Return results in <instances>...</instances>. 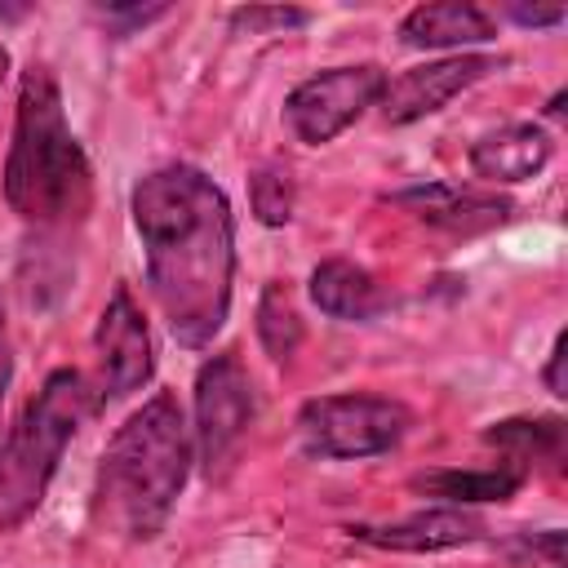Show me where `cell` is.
Listing matches in <instances>:
<instances>
[{
  "label": "cell",
  "mask_w": 568,
  "mask_h": 568,
  "mask_svg": "<svg viewBox=\"0 0 568 568\" xmlns=\"http://www.w3.org/2000/svg\"><path fill=\"white\" fill-rule=\"evenodd\" d=\"M93 364H98V404H115L129 399L133 390H142L155 373V351H151V333L142 320V306L133 302L129 284H115L98 328H93Z\"/></svg>",
  "instance_id": "cell-8"
},
{
  "label": "cell",
  "mask_w": 568,
  "mask_h": 568,
  "mask_svg": "<svg viewBox=\"0 0 568 568\" xmlns=\"http://www.w3.org/2000/svg\"><path fill=\"white\" fill-rule=\"evenodd\" d=\"M497 36L493 18L470 4V0H435V4H417L399 18V40L408 49H470V44H488Z\"/></svg>",
  "instance_id": "cell-14"
},
{
  "label": "cell",
  "mask_w": 568,
  "mask_h": 568,
  "mask_svg": "<svg viewBox=\"0 0 568 568\" xmlns=\"http://www.w3.org/2000/svg\"><path fill=\"white\" fill-rule=\"evenodd\" d=\"M248 204H253V217L262 226H284L293 217V204H297V186H293V169L284 160H266L248 173Z\"/></svg>",
  "instance_id": "cell-18"
},
{
  "label": "cell",
  "mask_w": 568,
  "mask_h": 568,
  "mask_svg": "<svg viewBox=\"0 0 568 568\" xmlns=\"http://www.w3.org/2000/svg\"><path fill=\"white\" fill-rule=\"evenodd\" d=\"M564 13H568L564 4H546V9L541 4H532V9L528 4H506V18H515L519 27H559Z\"/></svg>",
  "instance_id": "cell-22"
},
{
  "label": "cell",
  "mask_w": 568,
  "mask_h": 568,
  "mask_svg": "<svg viewBox=\"0 0 568 568\" xmlns=\"http://www.w3.org/2000/svg\"><path fill=\"white\" fill-rule=\"evenodd\" d=\"M306 22H311V13L293 9V4H240V9H231V27L248 31V36L293 31V27H306Z\"/></svg>",
  "instance_id": "cell-19"
},
{
  "label": "cell",
  "mask_w": 568,
  "mask_h": 568,
  "mask_svg": "<svg viewBox=\"0 0 568 568\" xmlns=\"http://www.w3.org/2000/svg\"><path fill=\"white\" fill-rule=\"evenodd\" d=\"M302 337H306V328H302V311H297L288 284L271 280L262 288V297H257V342H262V351L275 364H288L297 355Z\"/></svg>",
  "instance_id": "cell-17"
},
{
  "label": "cell",
  "mask_w": 568,
  "mask_h": 568,
  "mask_svg": "<svg viewBox=\"0 0 568 568\" xmlns=\"http://www.w3.org/2000/svg\"><path fill=\"white\" fill-rule=\"evenodd\" d=\"M195 462L191 422L178 395L155 390L133 408L98 457L93 519L124 541H151L164 532Z\"/></svg>",
  "instance_id": "cell-2"
},
{
  "label": "cell",
  "mask_w": 568,
  "mask_h": 568,
  "mask_svg": "<svg viewBox=\"0 0 568 568\" xmlns=\"http://www.w3.org/2000/svg\"><path fill=\"white\" fill-rule=\"evenodd\" d=\"M501 67V58L493 53H448L435 62H417L408 71H399L395 80H386L377 106L386 124H413L426 120L435 111H444L457 93H466L470 84H479L484 75H493Z\"/></svg>",
  "instance_id": "cell-9"
},
{
  "label": "cell",
  "mask_w": 568,
  "mask_h": 568,
  "mask_svg": "<svg viewBox=\"0 0 568 568\" xmlns=\"http://www.w3.org/2000/svg\"><path fill=\"white\" fill-rule=\"evenodd\" d=\"M550 151H555L550 133L532 120H519V124H501V129L484 133L479 142H470L466 160H470V173L479 182L515 186V182L537 178L550 164Z\"/></svg>",
  "instance_id": "cell-12"
},
{
  "label": "cell",
  "mask_w": 568,
  "mask_h": 568,
  "mask_svg": "<svg viewBox=\"0 0 568 568\" xmlns=\"http://www.w3.org/2000/svg\"><path fill=\"white\" fill-rule=\"evenodd\" d=\"M98 13H102L106 22H124V27H146V22L164 18L169 9H164V4H146V9H142V4H106V9H98ZM124 27H120V31H124Z\"/></svg>",
  "instance_id": "cell-21"
},
{
  "label": "cell",
  "mask_w": 568,
  "mask_h": 568,
  "mask_svg": "<svg viewBox=\"0 0 568 568\" xmlns=\"http://www.w3.org/2000/svg\"><path fill=\"white\" fill-rule=\"evenodd\" d=\"M306 293H311V302H315L324 315L346 320V324H368V320H377V315L390 306V297H386V288L373 280V271H364V266L351 262V257H324V262L311 271Z\"/></svg>",
  "instance_id": "cell-15"
},
{
  "label": "cell",
  "mask_w": 568,
  "mask_h": 568,
  "mask_svg": "<svg viewBox=\"0 0 568 568\" xmlns=\"http://www.w3.org/2000/svg\"><path fill=\"white\" fill-rule=\"evenodd\" d=\"M564 351H568V333L559 328L555 342H550V355H546V368H541V382L555 399H564Z\"/></svg>",
  "instance_id": "cell-23"
},
{
  "label": "cell",
  "mask_w": 568,
  "mask_h": 568,
  "mask_svg": "<svg viewBox=\"0 0 568 568\" xmlns=\"http://www.w3.org/2000/svg\"><path fill=\"white\" fill-rule=\"evenodd\" d=\"M528 484V470L515 462H497V466H426L408 479V488L417 497H430L435 506H488V501H510L519 488Z\"/></svg>",
  "instance_id": "cell-13"
},
{
  "label": "cell",
  "mask_w": 568,
  "mask_h": 568,
  "mask_svg": "<svg viewBox=\"0 0 568 568\" xmlns=\"http://www.w3.org/2000/svg\"><path fill=\"white\" fill-rule=\"evenodd\" d=\"M355 541L377 546V550H399V555H439L457 546L484 541V519L466 506H422L395 524H355L346 528Z\"/></svg>",
  "instance_id": "cell-10"
},
{
  "label": "cell",
  "mask_w": 568,
  "mask_h": 568,
  "mask_svg": "<svg viewBox=\"0 0 568 568\" xmlns=\"http://www.w3.org/2000/svg\"><path fill=\"white\" fill-rule=\"evenodd\" d=\"M413 426V408L390 395L373 390H342V395H315L297 408V439L311 457L328 462H355L390 453Z\"/></svg>",
  "instance_id": "cell-5"
},
{
  "label": "cell",
  "mask_w": 568,
  "mask_h": 568,
  "mask_svg": "<svg viewBox=\"0 0 568 568\" xmlns=\"http://www.w3.org/2000/svg\"><path fill=\"white\" fill-rule=\"evenodd\" d=\"M479 439L497 448L506 462L524 466L528 475H532V462H546V466L564 462V417H501L484 426Z\"/></svg>",
  "instance_id": "cell-16"
},
{
  "label": "cell",
  "mask_w": 568,
  "mask_h": 568,
  "mask_svg": "<svg viewBox=\"0 0 568 568\" xmlns=\"http://www.w3.org/2000/svg\"><path fill=\"white\" fill-rule=\"evenodd\" d=\"M146 288L178 346H209L231 315L235 217L226 191L195 164H164L129 195Z\"/></svg>",
  "instance_id": "cell-1"
},
{
  "label": "cell",
  "mask_w": 568,
  "mask_h": 568,
  "mask_svg": "<svg viewBox=\"0 0 568 568\" xmlns=\"http://www.w3.org/2000/svg\"><path fill=\"white\" fill-rule=\"evenodd\" d=\"M386 71L377 62H351V67H328L311 80H302L284 98V120L306 146H324L337 133H346L368 106H377L386 89Z\"/></svg>",
  "instance_id": "cell-7"
},
{
  "label": "cell",
  "mask_w": 568,
  "mask_h": 568,
  "mask_svg": "<svg viewBox=\"0 0 568 568\" xmlns=\"http://www.w3.org/2000/svg\"><path fill=\"white\" fill-rule=\"evenodd\" d=\"M390 204L408 209L413 217H422L426 226H439L448 235H484L493 226H506L515 204L506 195L493 191H470V186H453V182H417L390 195Z\"/></svg>",
  "instance_id": "cell-11"
},
{
  "label": "cell",
  "mask_w": 568,
  "mask_h": 568,
  "mask_svg": "<svg viewBox=\"0 0 568 568\" xmlns=\"http://www.w3.org/2000/svg\"><path fill=\"white\" fill-rule=\"evenodd\" d=\"M546 115H550V120H559V115H564V93H555V98L546 102Z\"/></svg>",
  "instance_id": "cell-25"
},
{
  "label": "cell",
  "mask_w": 568,
  "mask_h": 568,
  "mask_svg": "<svg viewBox=\"0 0 568 568\" xmlns=\"http://www.w3.org/2000/svg\"><path fill=\"white\" fill-rule=\"evenodd\" d=\"M98 408V390L80 368H53L27 399L0 444V537L18 532L44 506L67 444Z\"/></svg>",
  "instance_id": "cell-4"
},
{
  "label": "cell",
  "mask_w": 568,
  "mask_h": 568,
  "mask_svg": "<svg viewBox=\"0 0 568 568\" xmlns=\"http://www.w3.org/2000/svg\"><path fill=\"white\" fill-rule=\"evenodd\" d=\"M257 413V395H253V377L240 364L235 351L209 355L195 373V426H191V444H195V462L204 470L209 484H222L248 439Z\"/></svg>",
  "instance_id": "cell-6"
},
{
  "label": "cell",
  "mask_w": 568,
  "mask_h": 568,
  "mask_svg": "<svg viewBox=\"0 0 568 568\" xmlns=\"http://www.w3.org/2000/svg\"><path fill=\"white\" fill-rule=\"evenodd\" d=\"M93 169L75 142L58 75L31 62L18 80L13 142L4 155V200L31 226H62L89 209Z\"/></svg>",
  "instance_id": "cell-3"
},
{
  "label": "cell",
  "mask_w": 568,
  "mask_h": 568,
  "mask_svg": "<svg viewBox=\"0 0 568 568\" xmlns=\"http://www.w3.org/2000/svg\"><path fill=\"white\" fill-rule=\"evenodd\" d=\"M515 555L541 564V568H564V528H537V532H515Z\"/></svg>",
  "instance_id": "cell-20"
},
{
  "label": "cell",
  "mask_w": 568,
  "mask_h": 568,
  "mask_svg": "<svg viewBox=\"0 0 568 568\" xmlns=\"http://www.w3.org/2000/svg\"><path fill=\"white\" fill-rule=\"evenodd\" d=\"M4 75H9V49L0 44V84H4Z\"/></svg>",
  "instance_id": "cell-26"
},
{
  "label": "cell",
  "mask_w": 568,
  "mask_h": 568,
  "mask_svg": "<svg viewBox=\"0 0 568 568\" xmlns=\"http://www.w3.org/2000/svg\"><path fill=\"white\" fill-rule=\"evenodd\" d=\"M13 386V337H9V320H4V306H0V408H4V395Z\"/></svg>",
  "instance_id": "cell-24"
}]
</instances>
